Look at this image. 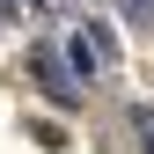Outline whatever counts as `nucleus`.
<instances>
[{"mask_svg":"<svg viewBox=\"0 0 154 154\" xmlns=\"http://www.w3.org/2000/svg\"><path fill=\"white\" fill-rule=\"evenodd\" d=\"M95 44H103L95 29H73V37H66V59H73V73H81V81L95 73Z\"/></svg>","mask_w":154,"mask_h":154,"instance_id":"f257e3e1","label":"nucleus"},{"mask_svg":"<svg viewBox=\"0 0 154 154\" xmlns=\"http://www.w3.org/2000/svg\"><path fill=\"white\" fill-rule=\"evenodd\" d=\"M125 8V22H154V0H118Z\"/></svg>","mask_w":154,"mask_h":154,"instance_id":"f03ea898","label":"nucleus"},{"mask_svg":"<svg viewBox=\"0 0 154 154\" xmlns=\"http://www.w3.org/2000/svg\"><path fill=\"white\" fill-rule=\"evenodd\" d=\"M132 125H140V140H147V154H154V110H132Z\"/></svg>","mask_w":154,"mask_h":154,"instance_id":"7ed1b4c3","label":"nucleus"},{"mask_svg":"<svg viewBox=\"0 0 154 154\" xmlns=\"http://www.w3.org/2000/svg\"><path fill=\"white\" fill-rule=\"evenodd\" d=\"M0 8H15V0H0Z\"/></svg>","mask_w":154,"mask_h":154,"instance_id":"20e7f679","label":"nucleus"}]
</instances>
